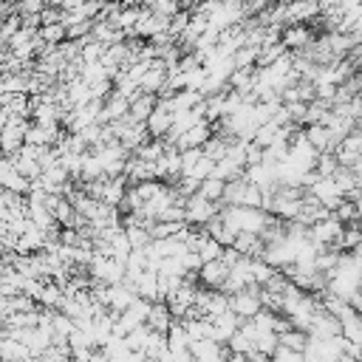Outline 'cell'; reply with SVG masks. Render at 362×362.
<instances>
[{"mask_svg": "<svg viewBox=\"0 0 362 362\" xmlns=\"http://www.w3.org/2000/svg\"><path fill=\"white\" fill-rule=\"evenodd\" d=\"M280 42H283L288 51H303V48H308V45L314 42V31H311L308 25H288V28L283 31Z\"/></svg>", "mask_w": 362, "mask_h": 362, "instance_id": "obj_6", "label": "cell"}, {"mask_svg": "<svg viewBox=\"0 0 362 362\" xmlns=\"http://www.w3.org/2000/svg\"><path fill=\"white\" fill-rule=\"evenodd\" d=\"M218 212H221V204H212L198 192L184 201V223H189V226H201L204 229L212 218H218Z\"/></svg>", "mask_w": 362, "mask_h": 362, "instance_id": "obj_2", "label": "cell"}, {"mask_svg": "<svg viewBox=\"0 0 362 362\" xmlns=\"http://www.w3.org/2000/svg\"><path fill=\"white\" fill-rule=\"evenodd\" d=\"M144 127H147V136H150V139H167L170 130H173V113L164 110L161 105H156V110L147 116Z\"/></svg>", "mask_w": 362, "mask_h": 362, "instance_id": "obj_5", "label": "cell"}, {"mask_svg": "<svg viewBox=\"0 0 362 362\" xmlns=\"http://www.w3.org/2000/svg\"><path fill=\"white\" fill-rule=\"evenodd\" d=\"M226 277H229V266H226L221 257H218V260H206V263H201V269H198V283H201L204 288H223Z\"/></svg>", "mask_w": 362, "mask_h": 362, "instance_id": "obj_3", "label": "cell"}, {"mask_svg": "<svg viewBox=\"0 0 362 362\" xmlns=\"http://www.w3.org/2000/svg\"><path fill=\"white\" fill-rule=\"evenodd\" d=\"M229 311L243 322V320H255L263 311V300H260V286H249L238 294H229Z\"/></svg>", "mask_w": 362, "mask_h": 362, "instance_id": "obj_1", "label": "cell"}, {"mask_svg": "<svg viewBox=\"0 0 362 362\" xmlns=\"http://www.w3.org/2000/svg\"><path fill=\"white\" fill-rule=\"evenodd\" d=\"M351 201L356 204V212H359V221H362V189H359V192H356V195H354Z\"/></svg>", "mask_w": 362, "mask_h": 362, "instance_id": "obj_11", "label": "cell"}, {"mask_svg": "<svg viewBox=\"0 0 362 362\" xmlns=\"http://www.w3.org/2000/svg\"><path fill=\"white\" fill-rule=\"evenodd\" d=\"M339 170V161H337V156L334 153H320L317 156V164H314V173L320 175V178H334V173Z\"/></svg>", "mask_w": 362, "mask_h": 362, "instance_id": "obj_9", "label": "cell"}, {"mask_svg": "<svg viewBox=\"0 0 362 362\" xmlns=\"http://www.w3.org/2000/svg\"><path fill=\"white\" fill-rule=\"evenodd\" d=\"M359 314H362V311H359Z\"/></svg>", "mask_w": 362, "mask_h": 362, "instance_id": "obj_12", "label": "cell"}, {"mask_svg": "<svg viewBox=\"0 0 362 362\" xmlns=\"http://www.w3.org/2000/svg\"><path fill=\"white\" fill-rule=\"evenodd\" d=\"M173 322H175V317L170 314V308H167V303H153V308H150V314H147V328L150 331H158V334H167L170 328H173Z\"/></svg>", "mask_w": 362, "mask_h": 362, "instance_id": "obj_7", "label": "cell"}, {"mask_svg": "<svg viewBox=\"0 0 362 362\" xmlns=\"http://www.w3.org/2000/svg\"><path fill=\"white\" fill-rule=\"evenodd\" d=\"M223 189H226V181H221V178H206V181H201V187H198V195H204L206 201H212V204H221L223 201Z\"/></svg>", "mask_w": 362, "mask_h": 362, "instance_id": "obj_8", "label": "cell"}, {"mask_svg": "<svg viewBox=\"0 0 362 362\" xmlns=\"http://www.w3.org/2000/svg\"><path fill=\"white\" fill-rule=\"evenodd\" d=\"M351 173H354V178H356V184L362 187V161H359V164H354V167H351Z\"/></svg>", "mask_w": 362, "mask_h": 362, "instance_id": "obj_10", "label": "cell"}, {"mask_svg": "<svg viewBox=\"0 0 362 362\" xmlns=\"http://www.w3.org/2000/svg\"><path fill=\"white\" fill-rule=\"evenodd\" d=\"M334 156H337L339 167H354V164H359V161H362V133L354 130L351 136H345V139L339 141V147L334 150Z\"/></svg>", "mask_w": 362, "mask_h": 362, "instance_id": "obj_4", "label": "cell"}]
</instances>
